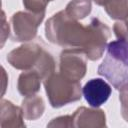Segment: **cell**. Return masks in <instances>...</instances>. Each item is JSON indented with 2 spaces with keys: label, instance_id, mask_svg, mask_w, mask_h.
Here are the masks:
<instances>
[{
  "label": "cell",
  "instance_id": "6da1fadb",
  "mask_svg": "<svg viewBox=\"0 0 128 128\" xmlns=\"http://www.w3.org/2000/svg\"><path fill=\"white\" fill-rule=\"evenodd\" d=\"M45 36L53 44L65 49L81 50L87 59L96 61L107 48L110 28L98 18H92L89 24L83 25L62 10L47 20Z\"/></svg>",
  "mask_w": 128,
  "mask_h": 128
},
{
  "label": "cell",
  "instance_id": "7a4b0ae2",
  "mask_svg": "<svg viewBox=\"0 0 128 128\" xmlns=\"http://www.w3.org/2000/svg\"><path fill=\"white\" fill-rule=\"evenodd\" d=\"M106 49V56L97 69L98 74L116 90L128 91V42L119 39L111 41Z\"/></svg>",
  "mask_w": 128,
  "mask_h": 128
},
{
  "label": "cell",
  "instance_id": "3957f363",
  "mask_svg": "<svg viewBox=\"0 0 128 128\" xmlns=\"http://www.w3.org/2000/svg\"><path fill=\"white\" fill-rule=\"evenodd\" d=\"M9 64L18 70H35L43 80L55 72V61L52 55L38 43L23 44L7 54Z\"/></svg>",
  "mask_w": 128,
  "mask_h": 128
},
{
  "label": "cell",
  "instance_id": "277c9868",
  "mask_svg": "<svg viewBox=\"0 0 128 128\" xmlns=\"http://www.w3.org/2000/svg\"><path fill=\"white\" fill-rule=\"evenodd\" d=\"M48 100L53 108H60L81 99L80 81H74L63 74L53 72L43 80Z\"/></svg>",
  "mask_w": 128,
  "mask_h": 128
},
{
  "label": "cell",
  "instance_id": "5b68a950",
  "mask_svg": "<svg viewBox=\"0 0 128 128\" xmlns=\"http://www.w3.org/2000/svg\"><path fill=\"white\" fill-rule=\"evenodd\" d=\"M45 13H33L18 11L10 19L12 26V40L17 42H28L37 35V30L44 19Z\"/></svg>",
  "mask_w": 128,
  "mask_h": 128
},
{
  "label": "cell",
  "instance_id": "8992f818",
  "mask_svg": "<svg viewBox=\"0 0 128 128\" xmlns=\"http://www.w3.org/2000/svg\"><path fill=\"white\" fill-rule=\"evenodd\" d=\"M87 57L81 50L64 49L60 54L59 72L69 79L81 81L87 71Z\"/></svg>",
  "mask_w": 128,
  "mask_h": 128
},
{
  "label": "cell",
  "instance_id": "52a82bcc",
  "mask_svg": "<svg viewBox=\"0 0 128 128\" xmlns=\"http://www.w3.org/2000/svg\"><path fill=\"white\" fill-rule=\"evenodd\" d=\"M111 86L101 78H93L86 82L82 88V94L87 103L94 108L103 105L110 97Z\"/></svg>",
  "mask_w": 128,
  "mask_h": 128
},
{
  "label": "cell",
  "instance_id": "ba28073f",
  "mask_svg": "<svg viewBox=\"0 0 128 128\" xmlns=\"http://www.w3.org/2000/svg\"><path fill=\"white\" fill-rule=\"evenodd\" d=\"M73 126L80 128L106 127V115L101 109L79 107L72 114Z\"/></svg>",
  "mask_w": 128,
  "mask_h": 128
},
{
  "label": "cell",
  "instance_id": "9c48e42d",
  "mask_svg": "<svg viewBox=\"0 0 128 128\" xmlns=\"http://www.w3.org/2000/svg\"><path fill=\"white\" fill-rule=\"evenodd\" d=\"M24 116L21 107L14 105L9 100H1L0 126L5 127H25Z\"/></svg>",
  "mask_w": 128,
  "mask_h": 128
},
{
  "label": "cell",
  "instance_id": "30bf717a",
  "mask_svg": "<svg viewBox=\"0 0 128 128\" xmlns=\"http://www.w3.org/2000/svg\"><path fill=\"white\" fill-rule=\"evenodd\" d=\"M43 78L35 70H26L19 75L17 89L19 93L25 97L35 95L41 86Z\"/></svg>",
  "mask_w": 128,
  "mask_h": 128
},
{
  "label": "cell",
  "instance_id": "8fae6325",
  "mask_svg": "<svg viewBox=\"0 0 128 128\" xmlns=\"http://www.w3.org/2000/svg\"><path fill=\"white\" fill-rule=\"evenodd\" d=\"M21 109L26 120H36L43 115L45 110V103L41 96H27L22 101Z\"/></svg>",
  "mask_w": 128,
  "mask_h": 128
},
{
  "label": "cell",
  "instance_id": "7c38bea8",
  "mask_svg": "<svg viewBox=\"0 0 128 128\" xmlns=\"http://www.w3.org/2000/svg\"><path fill=\"white\" fill-rule=\"evenodd\" d=\"M91 8L90 0H71L67 4L64 11L71 18L81 20L90 14Z\"/></svg>",
  "mask_w": 128,
  "mask_h": 128
},
{
  "label": "cell",
  "instance_id": "4fadbf2b",
  "mask_svg": "<svg viewBox=\"0 0 128 128\" xmlns=\"http://www.w3.org/2000/svg\"><path fill=\"white\" fill-rule=\"evenodd\" d=\"M103 7L111 19L121 21L128 16V0H105Z\"/></svg>",
  "mask_w": 128,
  "mask_h": 128
},
{
  "label": "cell",
  "instance_id": "5bb4252c",
  "mask_svg": "<svg viewBox=\"0 0 128 128\" xmlns=\"http://www.w3.org/2000/svg\"><path fill=\"white\" fill-rule=\"evenodd\" d=\"M48 0H23L24 7L33 13H45Z\"/></svg>",
  "mask_w": 128,
  "mask_h": 128
},
{
  "label": "cell",
  "instance_id": "9a60e30c",
  "mask_svg": "<svg viewBox=\"0 0 128 128\" xmlns=\"http://www.w3.org/2000/svg\"><path fill=\"white\" fill-rule=\"evenodd\" d=\"M113 31L117 39L128 42V16L121 21H117L113 26Z\"/></svg>",
  "mask_w": 128,
  "mask_h": 128
},
{
  "label": "cell",
  "instance_id": "2e32d148",
  "mask_svg": "<svg viewBox=\"0 0 128 128\" xmlns=\"http://www.w3.org/2000/svg\"><path fill=\"white\" fill-rule=\"evenodd\" d=\"M47 127H74L72 115H65L54 118L50 123L47 124Z\"/></svg>",
  "mask_w": 128,
  "mask_h": 128
},
{
  "label": "cell",
  "instance_id": "e0dca14e",
  "mask_svg": "<svg viewBox=\"0 0 128 128\" xmlns=\"http://www.w3.org/2000/svg\"><path fill=\"white\" fill-rule=\"evenodd\" d=\"M119 100L121 103V115L128 123V91H121L119 94Z\"/></svg>",
  "mask_w": 128,
  "mask_h": 128
},
{
  "label": "cell",
  "instance_id": "ac0fdd59",
  "mask_svg": "<svg viewBox=\"0 0 128 128\" xmlns=\"http://www.w3.org/2000/svg\"><path fill=\"white\" fill-rule=\"evenodd\" d=\"M2 46H3V44H4V42H5V40H6V38L9 36V29H5V27H6V18H5V13L4 12H2Z\"/></svg>",
  "mask_w": 128,
  "mask_h": 128
},
{
  "label": "cell",
  "instance_id": "d6986e66",
  "mask_svg": "<svg viewBox=\"0 0 128 128\" xmlns=\"http://www.w3.org/2000/svg\"><path fill=\"white\" fill-rule=\"evenodd\" d=\"M95 4H97V5H99V6H103V3L105 2V0H92Z\"/></svg>",
  "mask_w": 128,
  "mask_h": 128
},
{
  "label": "cell",
  "instance_id": "ffe728a7",
  "mask_svg": "<svg viewBox=\"0 0 128 128\" xmlns=\"http://www.w3.org/2000/svg\"><path fill=\"white\" fill-rule=\"evenodd\" d=\"M48 1H49V2H50V1H53V0H48Z\"/></svg>",
  "mask_w": 128,
  "mask_h": 128
}]
</instances>
